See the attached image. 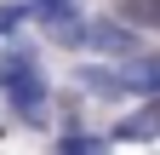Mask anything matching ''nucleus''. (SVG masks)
Here are the masks:
<instances>
[{"label":"nucleus","instance_id":"1","mask_svg":"<svg viewBox=\"0 0 160 155\" xmlns=\"http://www.w3.org/2000/svg\"><path fill=\"white\" fill-rule=\"evenodd\" d=\"M6 98H12L17 109H40V98H46V81H40L34 69H17V75H6Z\"/></svg>","mask_w":160,"mask_h":155},{"label":"nucleus","instance_id":"2","mask_svg":"<svg viewBox=\"0 0 160 155\" xmlns=\"http://www.w3.org/2000/svg\"><path fill=\"white\" fill-rule=\"evenodd\" d=\"M114 12L132 29H160V0H114Z\"/></svg>","mask_w":160,"mask_h":155},{"label":"nucleus","instance_id":"3","mask_svg":"<svg viewBox=\"0 0 160 155\" xmlns=\"http://www.w3.org/2000/svg\"><path fill=\"white\" fill-rule=\"evenodd\" d=\"M114 138H126V144H137V138H160V104H149V109H137L126 126L114 132Z\"/></svg>","mask_w":160,"mask_h":155},{"label":"nucleus","instance_id":"4","mask_svg":"<svg viewBox=\"0 0 160 155\" xmlns=\"http://www.w3.org/2000/svg\"><path fill=\"white\" fill-rule=\"evenodd\" d=\"M120 86L126 92H160V57H143V63H132L120 75Z\"/></svg>","mask_w":160,"mask_h":155},{"label":"nucleus","instance_id":"5","mask_svg":"<svg viewBox=\"0 0 160 155\" xmlns=\"http://www.w3.org/2000/svg\"><path fill=\"white\" fill-rule=\"evenodd\" d=\"M86 40L97 52H132V35L126 29H109V23H86Z\"/></svg>","mask_w":160,"mask_h":155},{"label":"nucleus","instance_id":"6","mask_svg":"<svg viewBox=\"0 0 160 155\" xmlns=\"http://www.w3.org/2000/svg\"><path fill=\"white\" fill-rule=\"evenodd\" d=\"M80 81H86L92 92H103V98H114V92H126V86H120V75H114V69H80Z\"/></svg>","mask_w":160,"mask_h":155},{"label":"nucleus","instance_id":"7","mask_svg":"<svg viewBox=\"0 0 160 155\" xmlns=\"http://www.w3.org/2000/svg\"><path fill=\"white\" fill-rule=\"evenodd\" d=\"M57 149H103V138H92V132H63Z\"/></svg>","mask_w":160,"mask_h":155},{"label":"nucleus","instance_id":"8","mask_svg":"<svg viewBox=\"0 0 160 155\" xmlns=\"http://www.w3.org/2000/svg\"><path fill=\"white\" fill-rule=\"evenodd\" d=\"M34 12H40V17H52V12H69V0H34Z\"/></svg>","mask_w":160,"mask_h":155}]
</instances>
